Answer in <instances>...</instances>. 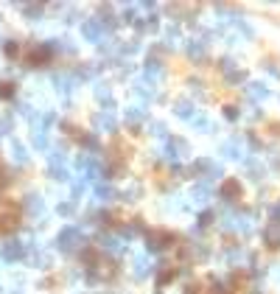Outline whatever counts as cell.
Returning <instances> with one entry per match:
<instances>
[{
    "mask_svg": "<svg viewBox=\"0 0 280 294\" xmlns=\"http://www.w3.org/2000/svg\"><path fill=\"white\" fill-rule=\"evenodd\" d=\"M20 252H22L20 247H6V258H17Z\"/></svg>",
    "mask_w": 280,
    "mask_h": 294,
    "instance_id": "1",
    "label": "cell"
}]
</instances>
